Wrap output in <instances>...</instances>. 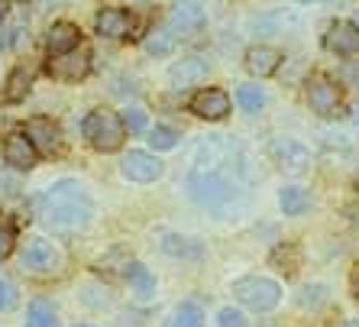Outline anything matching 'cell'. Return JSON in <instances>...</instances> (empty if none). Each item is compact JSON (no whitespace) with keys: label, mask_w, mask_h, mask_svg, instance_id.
Here are the masks:
<instances>
[{"label":"cell","mask_w":359,"mask_h":327,"mask_svg":"<svg viewBox=\"0 0 359 327\" xmlns=\"http://www.w3.org/2000/svg\"><path fill=\"white\" fill-rule=\"evenodd\" d=\"M252 182L250 156L233 136H204L184 175V192L198 208L230 218L250 204Z\"/></svg>","instance_id":"6da1fadb"},{"label":"cell","mask_w":359,"mask_h":327,"mask_svg":"<svg viewBox=\"0 0 359 327\" xmlns=\"http://www.w3.org/2000/svg\"><path fill=\"white\" fill-rule=\"evenodd\" d=\"M36 214L46 227L59 234L84 230L94 218V198L78 178H62L36 198Z\"/></svg>","instance_id":"7a4b0ae2"},{"label":"cell","mask_w":359,"mask_h":327,"mask_svg":"<svg viewBox=\"0 0 359 327\" xmlns=\"http://www.w3.org/2000/svg\"><path fill=\"white\" fill-rule=\"evenodd\" d=\"M81 133L97 152H117L126 140V130H123L120 114H114V110H107V107L91 110L81 124Z\"/></svg>","instance_id":"3957f363"},{"label":"cell","mask_w":359,"mask_h":327,"mask_svg":"<svg viewBox=\"0 0 359 327\" xmlns=\"http://www.w3.org/2000/svg\"><path fill=\"white\" fill-rule=\"evenodd\" d=\"M233 298L250 311H272L282 302V286L269 276H243L233 282Z\"/></svg>","instance_id":"277c9868"},{"label":"cell","mask_w":359,"mask_h":327,"mask_svg":"<svg viewBox=\"0 0 359 327\" xmlns=\"http://www.w3.org/2000/svg\"><path fill=\"white\" fill-rule=\"evenodd\" d=\"M208 17H204V7L198 0H178L175 7L168 10V20H165V29L175 39H194V36L204 29Z\"/></svg>","instance_id":"5b68a950"},{"label":"cell","mask_w":359,"mask_h":327,"mask_svg":"<svg viewBox=\"0 0 359 327\" xmlns=\"http://www.w3.org/2000/svg\"><path fill=\"white\" fill-rule=\"evenodd\" d=\"M304 94H308V107L314 110L318 117H337L343 94H340V84L330 75H311Z\"/></svg>","instance_id":"8992f818"},{"label":"cell","mask_w":359,"mask_h":327,"mask_svg":"<svg viewBox=\"0 0 359 327\" xmlns=\"http://www.w3.org/2000/svg\"><path fill=\"white\" fill-rule=\"evenodd\" d=\"M52 78L59 81H81L88 72H91V49L88 46H78V49L65 52V55H49V65H46Z\"/></svg>","instance_id":"52a82bcc"},{"label":"cell","mask_w":359,"mask_h":327,"mask_svg":"<svg viewBox=\"0 0 359 327\" xmlns=\"http://www.w3.org/2000/svg\"><path fill=\"white\" fill-rule=\"evenodd\" d=\"M120 172H123V178H130V182H136V185H149V182H156V178H162L165 166H162L152 152L130 149L123 156V162H120Z\"/></svg>","instance_id":"ba28073f"},{"label":"cell","mask_w":359,"mask_h":327,"mask_svg":"<svg viewBox=\"0 0 359 327\" xmlns=\"http://www.w3.org/2000/svg\"><path fill=\"white\" fill-rule=\"evenodd\" d=\"M188 110H191L194 117L201 120H224L230 114V94L224 88H201V91L191 94V101H188Z\"/></svg>","instance_id":"9c48e42d"},{"label":"cell","mask_w":359,"mask_h":327,"mask_svg":"<svg viewBox=\"0 0 359 327\" xmlns=\"http://www.w3.org/2000/svg\"><path fill=\"white\" fill-rule=\"evenodd\" d=\"M269 152H272V162H276L278 168L294 172V175L311 166V149L304 143H298V140H292V136H278V140H272Z\"/></svg>","instance_id":"30bf717a"},{"label":"cell","mask_w":359,"mask_h":327,"mask_svg":"<svg viewBox=\"0 0 359 327\" xmlns=\"http://www.w3.org/2000/svg\"><path fill=\"white\" fill-rule=\"evenodd\" d=\"M94 29L104 39H130L136 29V20H133V13H126L120 7H104L94 17Z\"/></svg>","instance_id":"8fae6325"},{"label":"cell","mask_w":359,"mask_h":327,"mask_svg":"<svg viewBox=\"0 0 359 327\" xmlns=\"http://www.w3.org/2000/svg\"><path fill=\"white\" fill-rule=\"evenodd\" d=\"M4 162L13 172H29L39 162V149L29 143L26 133H10V136H4Z\"/></svg>","instance_id":"7c38bea8"},{"label":"cell","mask_w":359,"mask_h":327,"mask_svg":"<svg viewBox=\"0 0 359 327\" xmlns=\"http://www.w3.org/2000/svg\"><path fill=\"white\" fill-rule=\"evenodd\" d=\"M210 72V62L204 55H184V59L172 62L168 65V81L175 88H191V84H201Z\"/></svg>","instance_id":"4fadbf2b"},{"label":"cell","mask_w":359,"mask_h":327,"mask_svg":"<svg viewBox=\"0 0 359 327\" xmlns=\"http://www.w3.org/2000/svg\"><path fill=\"white\" fill-rule=\"evenodd\" d=\"M324 46L343 59H359V26L356 23H334L324 36Z\"/></svg>","instance_id":"5bb4252c"},{"label":"cell","mask_w":359,"mask_h":327,"mask_svg":"<svg viewBox=\"0 0 359 327\" xmlns=\"http://www.w3.org/2000/svg\"><path fill=\"white\" fill-rule=\"evenodd\" d=\"M55 266H59V253H55V246H52L46 236H33V240H26L23 269H29V272H52Z\"/></svg>","instance_id":"9a60e30c"},{"label":"cell","mask_w":359,"mask_h":327,"mask_svg":"<svg viewBox=\"0 0 359 327\" xmlns=\"http://www.w3.org/2000/svg\"><path fill=\"white\" fill-rule=\"evenodd\" d=\"M23 133L29 136V143H33L39 152H46V156H52V152L62 149V130L52 124L49 117L26 120V130H23Z\"/></svg>","instance_id":"2e32d148"},{"label":"cell","mask_w":359,"mask_h":327,"mask_svg":"<svg viewBox=\"0 0 359 327\" xmlns=\"http://www.w3.org/2000/svg\"><path fill=\"white\" fill-rule=\"evenodd\" d=\"M81 46V29L75 23H68V20H59V23H52L49 36H46V49L49 55H65V52L78 49Z\"/></svg>","instance_id":"e0dca14e"},{"label":"cell","mask_w":359,"mask_h":327,"mask_svg":"<svg viewBox=\"0 0 359 327\" xmlns=\"http://www.w3.org/2000/svg\"><path fill=\"white\" fill-rule=\"evenodd\" d=\"M278 65H282V52L272 49V46H252V49L246 52V68H250L256 78L276 75Z\"/></svg>","instance_id":"ac0fdd59"},{"label":"cell","mask_w":359,"mask_h":327,"mask_svg":"<svg viewBox=\"0 0 359 327\" xmlns=\"http://www.w3.org/2000/svg\"><path fill=\"white\" fill-rule=\"evenodd\" d=\"M162 253L175 256V260H201V256H204V243H201L198 236L165 234L162 236Z\"/></svg>","instance_id":"d6986e66"},{"label":"cell","mask_w":359,"mask_h":327,"mask_svg":"<svg viewBox=\"0 0 359 327\" xmlns=\"http://www.w3.org/2000/svg\"><path fill=\"white\" fill-rule=\"evenodd\" d=\"M33 88V68L29 65H17L13 72L7 75V84H4V104H20L26 101V94Z\"/></svg>","instance_id":"ffe728a7"},{"label":"cell","mask_w":359,"mask_h":327,"mask_svg":"<svg viewBox=\"0 0 359 327\" xmlns=\"http://www.w3.org/2000/svg\"><path fill=\"white\" fill-rule=\"evenodd\" d=\"M126 282H130V292H133L140 302L156 298V276H152L142 262H126Z\"/></svg>","instance_id":"44dd1931"},{"label":"cell","mask_w":359,"mask_h":327,"mask_svg":"<svg viewBox=\"0 0 359 327\" xmlns=\"http://www.w3.org/2000/svg\"><path fill=\"white\" fill-rule=\"evenodd\" d=\"M298 20L292 13H285V10H269V13H259V17L250 20V29L252 33H262V36H276L282 33L285 26H294Z\"/></svg>","instance_id":"7402d4cb"},{"label":"cell","mask_w":359,"mask_h":327,"mask_svg":"<svg viewBox=\"0 0 359 327\" xmlns=\"http://www.w3.org/2000/svg\"><path fill=\"white\" fill-rule=\"evenodd\" d=\"M278 208H282L285 218H301V214L311 208V198H308V192H304V188L288 185V188H282V192H278Z\"/></svg>","instance_id":"603a6c76"},{"label":"cell","mask_w":359,"mask_h":327,"mask_svg":"<svg viewBox=\"0 0 359 327\" xmlns=\"http://www.w3.org/2000/svg\"><path fill=\"white\" fill-rule=\"evenodd\" d=\"M26 327H62L59 311L46 298H36V302H29V311H26Z\"/></svg>","instance_id":"cb8c5ba5"},{"label":"cell","mask_w":359,"mask_h":327,"mask_svg":"<svg viewBox=\"0 0 359 327\" xmlns=\"http://www.w3.org/2000/svg\"><path fill=\"white\" fill-rule=\"evenodd\" d=\"M165 327H204V311L198 302H182L172 321H165Z\"/></svg>","instance_id":"d4e9b609"},{"label":"cell","mask_w":359,"mask_h":327,"mask_svg":"<svg viewBox=\"0 0 359 327\" xmlns=\"http://www.w3.org/2000/svg\"><path fill=\"white\" fill-rule=\"evenodd\" d=\"M236 104H240L246 114H259L266 107V91H262L259 84H240L236 88Z\"/></svg>","instance_id":"484cf974"},{"label":"cell","mask_w":359,"mask_h":327,"mask_svg":"<svg viewBox=\"0 0 359 327\" xmlns=\"http://www.w3.org/2000/svg\"><path fill=\"white\" fill-rule=\"evenodd\" d=\"M178 130H172V126H162V124H156L149 130V146L152 149H159V152H168V149H175L178 146Z\"/></svg>","instance_id":"4316f807"},{"label":"cell","mask_w":359,"mask_h":327,"mask_svg":"<svg viewBox=\"0 0 359 327\" xmlns=\"http://www.w3.org/2000/svg\"><path fill=\"white\" fill-rule=\"evenodd\" d=\"M272 262H276V266H285L282 269L285 276H294L301 266V250L292 243H285V246H278V250H272Z\"/></svg>","instance_id":"83f0119b"},{"label":"cell","mask_w":359,"mask_h":327,"mask_svg":"<svg viewBox=\"0 0 359 327\" xmlns=\"http://www.w3.org/2000/svg\"><path fill=\"white\" fill-rule=\"evenodd\" d=\"M327 302H330L327 286H304V288H301V295H298V305H301V308H311V311L324 308Z\"/></svg>","instance_id":"f1b7e54d"},{"label":"cell","mask_w":359,"mask_h":327,"mask_svg":"<svg viewBox=\"0 0 359 327\" xmlns=\"http://www.w3.org/2000/svg\"><path fill=\"white\" fill-rule=\"evenodd\" d=\"M172 46H175V36L168 33V29H159V33H152V39L146 42V49H149L152 55H168V52H172Z\"/></svg>","instance_id":"f546056e"},{"label":"cell","mask_w":359,"mask_h":327,"mask_svg":"<svg viewBox=\"0 0 359 327\" xmlns=\"http://www.w3.org/2000/svg\"><path fill=\"white\" fill-rule=\"evenodd\" d=\"M120 120H123V130L126 133H142L146 130V114H142L140 107H130L120 114Z\"/></svg>","instance_id":"4dcf8cb0"},{"label":"cell","mask_w":359,"mask_h":327,"mask_svg":"<svg viewBox=\"0 0 359 327\" xmlns=\"http://www.w3.org/2000/svg\"><path fill=\"white\" fill-rule=\"evenodd\" d=\"M217 327H250V321L240 308H224L217 314Z\"/></svg>","instance_id":"1f68e13d"},{"label":"cell","mask_w":359,"mask_h":327,"mask_svg":"<svg viewBox=\"0 0 359 327\" xmlns=\"http://www.w3.org/2000/svg\"><path fill=\"white\" fill-rule=\"evenodd\" d=\"M13 246H17V230L10 224H0V260H7Z\"/></svg>","instance_id":"d6a6232c"},{"label":"cell","mask_w":359,"mask_h":327,"mask_svg":"<svg viewBox=\"0 0 359 327\" xmlns=\"http://www.w3.org/2000/svg\"><path fill=\"white\" fill-rule=\"evenodd\" d=\"M13 305H17V288H13V282L0 279V314H4V311H10Z\"/></svg>","instance_id":"836d02e7"},{"label":"cell","mask_w":359,"mask_h":327,"mask_svg":"<svg viewBox=\"0 0 359 327\" xmlns=\"http://www.w3.org/2000/svg\"><path fill=\"white\" fill-rule=\"evenodd\" d=\"M7 20V0H0V23Z\"/></svg>","instance_id":"e575fe53"},{"label":"cell","mask_w":359,"mask_h":327,"mask_svg":"<svg viewBox=\"0 0 359 327\" xmlns=\"http://www.w3.org/2000/svg\"><path fill=\"white\" fill-rule=\"evenodd\" d=\"M353 292H356V302H359V272H356V279H353Z\"/></svg>","instance_id":"d590c367"},{"label":"cell","mask_w":359,"mask_h":327,"mask_svg":"<svg viewBox=\"0 0 359 327\" xmlns=\"http://www.w3.org/2000/svg\"><path fill=\"white\" fill-rule=\"evenodd\" d=\"M353 120H356V124H359V104H356V110H353Z\"/></svg>","instance_id":"8d00e7d4"},{"label":"cell","mask_w":359,"mask_h":327,"mask_svg":"<svg viewBox=\"0 0 359 327\" xmlns=\"http://www.w3.org/2000/svg\"><path fill=\"white\" fill-rule=\"evenodd\" d=\"M301 4H324V0H301Z\"/></svg>","instance_id":"74e56055"},{"label":"cell","mask_w":359,"mask_h":327,"mask_svg":"<svg viewBox=\"0 0 359 327\" xmlns=\"http://www.w3.org/2000/svg\"><path fill=\"white\" fill-rule=\"evenodd\" d=\"M353 23H356V26H359V10H356V13H353Z\"/></svg>","instance_id":"f35d334b"},{"label":"cell","mask_w":359,"mask_h":327,"mask_svg":"<svg viewBox=\"0 0 359 327\" xmlns=\"http://www.w3.org/2000/svg\"><path fill=\"white\" fill-rule=\"evenodd\" d=\"M75 327H94V324H75Z\"/></svg>","instance_id":"ab89813d"},{"label":"cell","mask_w":359,"mask_h":327,"mask_svg":"<svg viewBox=\"0 0 359 327\" xmlns=\"http://www.w3.org/2000/svg\"><path fill=\"white\" fill-rule=\"evenodd\" d=\"M353 327H359V324H353Z\"/></svg>","instance_id":"60d3db41"}]
</instances>
